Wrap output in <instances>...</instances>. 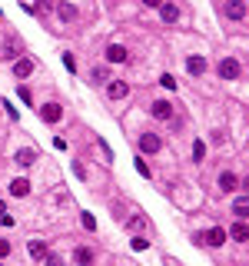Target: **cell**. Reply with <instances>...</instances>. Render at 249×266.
<instances>
[{
  "mask_svg": "<svg viewBox=\"0 0 249 266\" xmlns=\"http://www.w3.org/2000/svg\"><path fill=\"white\" fill-rule=\"evenodd\" d=\"M30 256H33V260H44V256H47V243L44 240H33L30 243Z\"/></svg>",
  "mask_w": 249,
  "mask_h": 266,
  "instance_id": "ffe728a7",
  "label": "cell"
},
{
  "mask_svg": "<svg viewBox=\"0 0 249 266\" xmlns=\"http://www.w3.org/2000/svg\"><path fill=\"white\" fill-rule=\"evenodd\" d=\"M33 160H37V153H33V150H17V157H13V163H17V166H30Z\"/></svg>",
  "mask_w": 249,
  "mask_h": 266,
  "instance_id": "d6986e66",
  "label": "cell"
},
{
  "mask_svg": "<svg viewBox=\"0 0 249 266\" xmlns=\"http://www.w3.org/2000/svg\"><path fill=\"white\" fill-rule=\"evenodd\" d=\"M149 113H153L156 120H169V117H173V103H169V100H156L153 107H149Z\"/></svg>",
  "mask_w": 249,
  "mask_h": 266,
  "instance_id": "5b68a950",
  "label": "cell"
},
{
  "mask_svg": "<svg viewBox=\"0 0 249 266\" xmlns=\"http://www.w3.org/2000/svg\"><path fill=\"white\" fill-rule=\"evenodd\" d=\"M186 70H189L193 77L206 73V60H203V57H189V60H186Z\"/></svg>",
  "mask_w": 249,
  "mask_h": 266,
  "instance_id": "ac0fdd59",
  "label": "cell"
},
{
  "mask_svg": "<svg viewBox=\"0 0 249 266\" xmlns=\"http://www.w3.org/2000/svg\"><path fill=\"white\" fill-rule=\"evenodd\" d=\"M160 17L166 20V24H176V20H180V7H176V4H166V0H163V7H160Z\"/></svg>",
  "mask_w": 249,
  "mask_h": 266,
  "instance_id": "30bf717a",
  "label": "cell"
},
{
  "mask_svg": "<svg viewBox=\"0 0 249 266\" xmlns=\"http://www.w3.org/2000/svg\"><path fill=\"white\" fill-rule=\"evenodd\" d=\"M140 150L143 153H160V137H156V133H143V137H140Z\"/></svg>",
  "mask_w": 249,
  "mask_h": 266,
  "instance_id": "8992f818",
  "label": "cell"
},
{
  "mask_svg": "<svg viewBox=\"0 0 249 266\" xmlns=\"http://www.w3.org/2000/svg\"><path fill=\"white\" fill-rule=\"evenodd\" d=\"M10 193H13V197H27V193H30V183H27L24 177H17V180L10 183Z\"/></svg>",
  "mask_w": 249,
  "mask_h": 266,
  "instance_id": "e0dca14e",
  "label": "cell"
},
{
  "mask_svg": "<svg viewBox=\"0 0 249 266\" xmlns=\"http://www.w3.org/2000/svg\"><path fill=\"white\" fill-rule=\"evenodd\" d=\"M20 53H24V44H20L17 37H7V44L0 47V57H4V60H13V57H20Z\"/></svg>",
  "mask_w": 249,
  "mask_h": 266,
  "instance_id": "7a4b0ae2",
  "label": "cell"
},
{
  "mask_svg": "<svg viewBox=\"0 0 249 266\" xmlns=\"http://www.w3.org/2000/svg\"><path fill=\"white\" fill-rule=\"evenodd\" d=\"M4 216H7V206H4V203H0V220H4Z\"/></svg>",
  "mask_w": 249,
  "mask_h": 266,
  "instance_id": "d6a6232c",
  "label": "cell"
},
{
  "mask_svg": "<svg viewBox=\"0 0 249 266\" xmlns=\"http://www.w3.org/2000/svg\"><path fill=\"white\" fill-rule=\"evenodd\" d=\"M199 240L206 243V246H223L226 243V230H219V226H213V230H206L203 236H199Z\"/></svg>",
  "mask_w": 249,
  "mask_h": 266,
  "instance_id": "3957f363",
  "label": "cell"
},
{
  "mask_svg": "<svg viewBox=\"0 0 249 266\" xmlns=\"http://www.w3.org/2000/svg\"><path fill=\"white\" fill-rule=\"evenodd\" d=\"M63 67H67L70 73H73V70H76V64H73V53H63Z\"/></svg>",
  "mask_w": 249,
  "mask_h": 266,
  "instance_id": "484cf974",
  "label": "cell"
},
{
  "mask_svg": "<svg viewBox=\"0 0 249 266\" xmlns=\"http://www.w3.org/2000/svg\"><path fill=\"white\" fill-rule=\"evenodd\" d=\"M56 13H60V20H76V7L73 4H67V0H60V7H56Z\"/></svg>",
  "mask_w": 249,
  "mask_h": 266,
  "instance_id": "2e32d148",
  "label": "cell"
},
{
  "mask_svg": "<svg viewBox=\"0 0 249 266\" xmlns=\"http://www.w3.org/2000/svg\"><path fill=\"white\" fill-rule=\"evenodd\" d=\"M80 220H83V230H97V220H93V213H83Z\"/></svg>",
  "mask_w": 249,
  "mask_h": 266,
  "instance_id": "cb8c5ba5",
  "label": "cell"
},
{
  "mask_svg": "<svg viewBox=\"0 0 249 266\" xmlns=\"http://www.w3.org/2000/svg\"><path fill=\"white\" fill-rule=\"evenodd\" d=\"M203 157H206V143L196 140V143H193V160H203Z\"/></svg>",
  "mask_w": 249,
  "mask_h": 266,
  "instance_id": "603a6c76",
  "label": "cell"
},
{
  "mask_svg": "<svg viewBox=\"0 0 249 266\" xmlns=\"http://www.w3.org/2000/svg\"><path fill=\"white\" fill-rule=\"evenodd\" d=\"M243 190L249 193V173H246V177H243Z\"/></svg>",
  "mask_w": 249,
  "mask_h": 266,
  "instance_id": "1f68e13d",
  "label": "cell"
},
{
  "mask_svg": "<svg viewBox=\"0 0 249 266\" xmlns=\"http://www.w3.org/2000/svg\"><path fill=\"white\" fill-rule=\"evenodd\" d=\"M93 80L97 83H106V80H110V70H106V67H93Z\"/></svg>",
  "mask_w": 249,
  "mask_h": 266,
  "instance_id": "44dd1931",
  "label": "cell"
},
{
  "mask_svg": "<svg viewBox=\"0 0 249 266\" xmlns=\"http://www.w3.org/2000/svg\"><path fill=\"white\" fill-rule=\"evenodd\" d=\"M233 213H236V220H249V197H239L233 203Z\"/></svg>",
  "mask_w": 249,
  "mask_h": 266,
  "instance_id": "9a60e30c",
  "label": "cell"
},
{
  "mask_svg": "<svg viewBox=\"0 0 249 266\" xmlns=\"http://www.w3.org/2000/svg\"><path fill=\"white\" fill-rule=\"evenodd\" d=\"M137 170H140V177H149V166L143 163V160H137Z\"/></svg>",
  "mask_w": 249,
  "mask_h": 266,
  "instance_id": "83f0119b",
  "label": "cell"
},
{
  "mask_svg": "<svg viewBox=\"0 0 249 266\" xmlns=\"http://www.w3.org/2000/svg\"><path fill=\"white\" fill-rule=\"evenodd\" d=\"M40 117H44L47 123H56V120L63 117V107H60V103H53V100H50V103H44V107H40Z\"/></svg>",
  "mask_w": 249,
  "mask_h": 266,
  "instance_id": "277c9868",
  "label": "cell"
},
{
  "mask_svg": "<svg viewBox=\"0 0 249 266\" xmlns=\"http://www.w3.org/2000/svg\"><path fill=\"white\" fill-rule=\"evenodd\" d=\"M219 190H223V193H236L239 190V177H236V173H223V177H219Z\"/></svg>",
  "mask_w": 249,
  "mask_h": 266,
  "instance_id": "9c48e42d",
  "label": "cell"
},
{
  "mask_svg": "<svg viewBox=\"0 0 249 266\" xmlns=\"http://www.w3.org/2000/svg\"><path fill=\"white\" fill-rule=\"evenodd\" d=\"M73 263H76V266H90V263H93V250L76 246V250H73Z\"/></svg>",
  "mask_w": 249,
  "mask_h": 266,
  "instance_id": "7c38bea8",
  "label": "cell"
},
{
  "mask_svg": "<svg viewBox=\"0 0 249 266\" xmlns=\"http://www.w3.org/2000/svg\"><path fill=\"white\" fill-rule=\"evenodd\" d=\"M13 73H17V77H30L33 73V60L30 57H20L17 64H13Z\"/></svg>",
  "mask_w": 249,
  "mask_h": 266,
  "instance_id": "5bb4252c",
  "label": "cell"
},
{
  "mask_svg": "<svg viewBox=\"0 0 249 266\" xmlns=\"http://www.w3.org/2000/svg\"><path fill=\"white\" fill-rule=\"evenodd\" d=\"M160 83H163V87H166V90H173V87H176V80H173V77H169V73H163V77H160Z\"/></svg>",
  "mask_w": 249,
  "mask_h": 266,
  "instance_id": "4316f807",
  "label": "cell"
},
{
  "mask_svg": "<svg viewBox=\"0 0 249 266\" xmlns=\"http://www.w3.org/2000/svg\"><path fill=\"white\" fill-rule=\"evenodd\" d=\"M146 7H163V0H143Z\"/></svg>",
  "mask_w": 249,
  "mask_h": 266,
  "instance_id": "4dcf8cb0",
  "label": "cell"
},
{
  "mask_svg": "<svg viewBox=\"0 0 249 266\" xmlns=\"http://www.w3.org/2000/svg\"><path fill=\"white\" fill-rule=\"evenodd\" d=\"M106 60L110 64H126V47H120V44L106 47Z\"/></svg>",
  "mask_w": 249,
  "mask_h": 266,
  "instance_id": "8fae6325",
  "label": "cell"
},
{
  "mask_svg": "<svg viewBox=\"0 0 249 266\" xmlns=\"http://www.w3.org/2000/svg\"><path fill=\"white\" fill-rule=\"evenodd\" d=\"M229 236H233V240H239V243H246L249 240V226L243 220H236V223H233V230H229Z\"/></svg>",
  "mask_w": 249,
  "mask_h": 266,
  "instance_id": "4fadbf2b",
  "label": "cell"
},
{
  "mask_svg": "<svg viewBox=\"0 0 249 266\" xmlns=\"http://www.w3.org/2000/svg\"><path fill=\"white\" fill-rule=\"evenodd\" d=\"M44 263H47V266H63V260H60V256H53V253H47Z\"/></svg>",
  "mask_w": 249,
  "mask_h": 266,
  "instance_id": "d4e9b609",
  "label": "cell"
},
{
  "mask_svg": "<svg viewBox=\"0 0 249 266\" xmlns=\"http://www.w3.org/2000/svg\"><path fill=\"white\" fill-rule=\"evenodd\" d=\"M219 77H223V80H236L239 77V60H233V57H226V60H219Z\"/></svg>",
  "mask_w": 249,
  "mask_h": 266,
  "instance_id": "6da1fadb",
  "label": "cell"
},
{
  "mask_svg": "<svg viewBox=\"0 0 249 266\" xmlns=\"http://www.w3.org/2000/svg\"><path fill=\"white\" fill-rule=\"evenodd\" d=\"M106 93H110L113 100H123V97L130 93V87H126L123 80H110V83H106Z\"/></svg>",
  "mask_w": 249,
  "mask_h": 266,
  "instance_id": "52a82bcc",
  "label": "cell"
},
{
  "mask_svg": "<svg viewBox=\"0 0 249 266\" xmlns=\"http://www.w3.org/2000/svg\"><path fill=\"white\" fill-rule=\"evenodd\" d=\"M7 253H10V243H7V240H0V260H4Z\"/></svg>",
  "mask_w": 249,
  "mask_h": 266,
  "instance_id": "f546056e",
  "label": "cell"
},
{
  "mask_svg": "<svg viewBox=\"0 0 249 266\" xmlns=\"http://www.w3.org/2000/svg\"><path fill=\"white\" fill-rule=\"evenodd\" d=\"M17 97H20V100L27 103V107H30V103H33V93H30V87H17Z\"/></svg>",
  "mask_w": 249,
  "mask_h": 266,
  "instance_id": "7402d4cb",
  "label": "cell"
},
{
  "mask_svg": "<svg viewBox=\"0 0 249 266\" xmlns=\"http://www.w3.org/2000/svg\"><path fill=\"white\" fill-rule=\"evenodd\" d=\"M146 246H149V243L143 240V236H137V240H133V250H146Z\"/></svg>",
  "mask_w": 249,
  "mask_h": 266,
  "instance_id": "f1b7e54d",
  "label": "cell"
},
{
  "mask_svg": "<svg viewBox=\"0 0 249 266\" xmlns=\"http://www.w3.org/2000/svg\"><path fill=\"white\" fill-rule=\"evenodd\" d=\"M226 17H229V20H243L246 17V4H243V0H229V4H226Z\"/></svg>",
  "mask_w": 249,
  "mask_h": 266,
  "instance_id": "ba28073f",
  "label": "cell"
}]
</instances>
